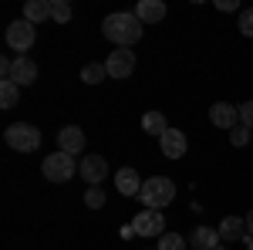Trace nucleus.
I'll return each instance as SVG.
<instances>
[{"mask_svg":"<svg viewBox=\"0 0 253 250\" xmlns=\"http://www.w3.org/2000/svg\"><path fill=\"white\" fill-rule=\"evenodd\" d=\"M10 81H17L20 88H24V85H34V81H38V64L27 58V54H24V58H14V71H10Z\"/></svg>","mask_w":253,"mask_h":250,"instance_id":"obj_14","label":"nucleus"},{"mask_svg":"<svg viewBox=\"0 0 253 250\" xmlns=\"http://www.w3.org/2000/svg\"><path fill=\"white\" fill-rule=\"evenodd\" d=\"M142 129H145L149 135H156V139H162V135L169 132L172 125L166 122V115H162V112H145V115H142Z\"/></svg>","mask_w":253,"mask_h":250,"instance_id":"obj_18","label":"nucleus"},{"mask_svg":"<svg viewBox=\"0 0 253 250\" xmlns=\"http://www.w3.org/2000/svg\"><path fill=\"white\" fill-rule=\"evenodd\" d=\"M105 68H108V78H128L135 71V54H132V48H115V51L105 58Z\"/></svg>","mask_w":253,"mask_h":250,"instance_id":"obj_7","label":"nucleus"},{"mask_svg":"<svg viewBox=\"0 0 253 250\" xmlns=\"http://www.w3.org/2000/svg\"><path fill=\"white\" fill-rule=\"evenodd\" d=\"M78 176L88 183V186H101L105 176H108V162H105L101 155H84L81 166H78Z\"/></svg>","mask_w":253,"mask_h":250,"instance_id":"obj_8","label":"nucleus"},{"mask_svg":"<svg viewBox=\"0 0 253 250\" xmlns=\"http://www.w3.org/2000/svg\"><path fill=\"white\" fill-rule=\"evenodd\" d=\"M142 20L135 17V10L128 14V10H115V14H108L105 17V24H101V34L112 41V44H118V48H132L138 38H142Z\"/></svg>","mask_w":253,"mask_h":250,"instance_id":"obj_1","label":"nucleus"},{"mask_svg":"<svg viewBox=\"0 0 253 250\" xmlns=\"http://www.w3.org/2000/svg\"><path fill=\"white\" fill-rule=\"evenodd\" d=\"M210 122L216 129H236L240 125V105H230V101H216L210 108Z\"/></svg>","mask_w":253,"mask_h":250,"instance_id":"obj_10","label":"nucleus"},{"mask_svg":"<svg viewBox=\"0 0 253 250\" xmlns=\"http://www.w3.org/2000/svg\"><path fill=\"white\" fill-rule=\"evenodd\" d=\"M3 142H7L10 149H17V152H38L41 149V132H38V125H31V122H14V125H7Z\"/></svg>","mask_w":253,"mask_h":250,"instance_id":"obj_3","label":"nucleus"},{"mask_svg":"<svg viewBox=\"0 0 253 250\" xmlns=\"http://www.w3.org/2000/svg\"><path fill=\"white\" fill-rule=\"evenodd\" d=\"M243 244H247V250H253V237H247V240H243Z\"/></svg>","mask_w":253,"mask_h":250,"instance_id":"obj_29","label":"nucleus"},{"mask_svg":"<svg viewBox=\"0 0 253 250\" xmlns=\"http://www.w3.org/2000/svg\"><path fill=\"white\" fill-rule=\"evenodd\" d=\"M24 20H31L34 27L51 20V0H27L24 3Z\"/></svg>","mask_w":253,"mask_h":250,"instance_id":"obj_17","label":"nucleus"},{"mask_svg":"<svg viewBox=\"0 0 253 250\" xmlns=\"http://www.w3.org/2000/svg\"><path fill=\"white\" fill-rule=\"evenodd\" d=\"M216 230H219V240H226V244L247 240V216H223Z\"/></svg>","mask_w":253,"mask_h":250,"instance_id":"obj_12","label":"nucleus"},{"mask_svg":"<svg viewBox=\"0 0 253 250\" xmlns=\"http://www.w3.org/2000/svg\"><path fill=\"white\" fill-rule=\"evenodd\" d=\"M34 41H38V31H34V24L31 20H14L10 27H7V48L10 51H17V58H24L31 48H34Z\"/></svg>","mask_w":253,"mask_h":250,"instance_id":"obj_5","label":"nucleus"},{"mask_svg":"<svg viewBox=\"0 0 253 250\" xmlns=\"http://www.w3.org/2000/svg\"><path fill=\"white\" fill-rule=\"evenodd\" d=\"M132 227H135V237H162L166 233V216L159 210H142L135 213V220H132Z\"/></svg>","mask_w":253,"mask_h":250,"instance_id":"obj_6","label":"nucleus"},{"mask_svg":"<svg viewBox=\"0 0 253 250\" xmlns=\"http://www.w3.org/2000/svg\"><path fill=\"white\" fill-rule=\"evenodd\" d=\"M240 34L243 38H253V7H247V10H240Z\"/></svg>","mask_w":253,"mask_h":250,"instance_id":"obj_25","label":"nucleus"},{"mask_svg":"<svg viewBox=\"0 0 253 250\" xmlns=\"http://www.w3.org/2000/svg\"><path fill=\"white\" fill-rule=\"evenodd\" d=\"M138 200H142V206H145V210H159V213H162L175 200V183L169 179V176H152V179H145V183H142Z\"/></svg>","mask_w":253,"mask_h":250,"instance_id":"obj_2","label":"nucleus"},{"mask_svg":"<svg viewBox=\"0 0 253 250\" xmlns=\"http://www.w3.org/2000/svg\"><path fill=\"white\" fill-rule=\"evenodd\" d=\"M135 17L142 20V24H159V20L166 17V3H162V0H138Z\"/></svg>","mask_w":253,"mask_h":250,"instance_id":"obj_16","label":"nucleus"},{"mask_svg":"<svg viewBox=\"0 0 253 250\" xmlns=\"http://www.w3.org/2000/svg\"><path fill=\"white\" fill-rule=\"evenodd\" d=\"M105 78H108V68H105L101 61H91V64L81 68V81H84V85H101Z\"/></svg>","mask_w":253,"mask_h":250,"instance_id":"obj_20","label":"nucleus"},{"mask_svg":"<svg viewBox=\"0 0 253 250\" xmlns=\"http://www.w3.org/2000/svg\"><path fill=\"white\" fill-rule=\"evenodd\" d=\"M247 237H253V210L247 213Z\"/></svg>","mask_w":253,"mask_h":250,"instance_id":"obj_28","label":"nucleus"},{"mask_svg":"<svg viewBox=\"0 0 253 250\" xmlns=\"http://www.w3.org/2000/svg\"><path fill=\"white\" fill-rule=\"evenodd\" d=\"M51 20L54 24H68L71 20V3L68 0H51Z\"/></svg>","mask_w":253,"mask_h":250,"instance_id":"obj_21","label":"nucleus"},{"mask_svg":"<svg viewBox=\"0 0 253 250\" xmlns=\"http://www.w3.org/2000/svg\"><path fill=\"white\" fill-rule=\"evenodd\" d=\"M219 10H236V0H216Z\"/></svg>","mask_w":253,"mask_h":250,"instance_id":"obj_27","label":"nucleus"},{"mask_svg":"<svg viewBox=\"0 0 253 250\" xmlns=\"http://www.w3.org/2000/svg\"><path fill=\"white\" fill-rule=\"evenodd\" d=\"M58 152H68V155L84 152V132H81L78 125H64L58 132Z\"/></svg>","mask_w":253,"mask_h":250,"instance_id":"obj_11","label":"nucleus"},{"mask_svg":"<svg viewBox=\"0 0 253 250\" xmlns=\"http://www.w3.org/2000/svg\"><path fill=\"white\" fill-rule=\"evenodd\" d=\"M189 247H196V250H216V247H219V230H216V227H196V230L189 233Z\"/></svg>","mask_w":253,"mask_h":250,"instance_id":"obj_15","label":"nucleus"},{"mask_svg":"<svg viewBox=\"0 0 253 250\" xmlns=\"http://www.w3.org/2000/svg\"><path fill=\"white\" fill-rule=\"evenodd\" d=\"M17 98H20V85H17V81H10V78H3V81H0V108H3V112L14 108Z\"/></svg>","mask_w":253,"mask_h":250,"instance_id":"obj_19","label":"nucleus"},{"mask_svg":"<svg viewBox=\"0 0 253 250\" xmlns=\"http://www.w3.org/2000/svg\"><path fill=\"white\" fill-rule=\"evenodd\" d=\"M84 206H88V210H101V206H105V190H98V186L84 190Z\"/></svg>","mask_w":253,"mask_h":250,"instance_id":"obj_24","label":"nucleus"},{"mask_svg":"<svg viewBox=\"0 0 253 250\" xmlns=\"http://www.w3.org/2000/svg\"><path fill=\"white\" fill-rule=\"evenodd\" d=\"M159 149H162L166 159H182L186 149H189V139L182 135V129H169V132L159 139Z\"/></svg>","mask_w":253,"mask_h":250,"instance_id":"obj_9","label":"nucleus"},{"mask_svg":"<svg viewBox=\"0 0 253 250\" xmlns=\"http://www.w3.org/2000/svg\"><path fill=\"white\" fill-rule=\"evenodd\" d=\"M216 250H226V247H223V244H219V247H216Z\"/></svg>","mask_w":253,"mask_h":250,"instance_id":"obj_30","label":"nucleus"},{"mask_svg":"<svg viewBox=\"0 0 253 250\" xmlns=\"http://www.w3.org/2000/svg\"><path fill=\"white\" fill-rule=\"evenodd\" d=\"M253 129H247V125H236V129H230V142H233L236 149H243V146H250V139H253Z\"/></svg>","mask_w":253,"mask_h":250,"instance_id":"obj_23","label":"nucleus"},{"mask_svg":"<svg viewBox=\"0 0 253 250\" xmlns=\"http://www.w3.org/2000/svg\"><path fill=\"white\" fill-rule=\"evenodd\" d=\"M78 166H81V162H75V155L51 152L47 159H44L41 173H44V179H47V183H68V179L75 176V169H78Z\"/></svg>","mask_w":253,"mask_h":250,"instance_id":"obj_4","label":"nucleus"},{"mask_svg":"<svg viewBox=\"0 0 253 250\" xmlns=\"http://www.w3.org/2000/svg\"><path fill=\"white\" fill-rule=\"evenodd\" d=\"M240 125H247V129H253V98L240 105Z\"/></svg>","mask_w":253,"mask_h":250,"instance_id":"obj_26","label":"nucleus"},{"mask_svg":"<svg viewBox=\"0 0 253 250\" xmlns=\"http://www.w3.org/2000/svg\"><path fill=\"white\" fill-rule=\"evenodd\" d=\"M115 190L122 193V196H138V193H142V179H138V173L132 166H122L115 173Z\"/></svg>","mask_w":253,"mask_h":250,"instance_id":"obj_13","label":"nucleus"},{"mask_svg":"<svg viewBox=\"0 0 253 250\" xmlns=\"http://www.w3.org/2000/svg\"><path fill=\"white\" fill-rule=\"evenodd\" d=\"M189 244L179 237V233H162L159 237V244H156V250H186Z\"/></svg>","mask_w":253,"mask_h":250,"instance_id":"obj_22","label":"nucleus"}]
</instances>
